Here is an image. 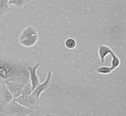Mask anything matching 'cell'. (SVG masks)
Listing matches in <instances>:
<instances>
[{"instance_id": "obj_5", "label": "cell", "mask_w": 126, "mask_h": 116, "mask_svg": "<svg viewBox=\"0 0 126 116\" xmlns=\"http://www.w3.org/2000/svg\"><path fill=\"white\" fill-rule=\"evenodd\" d=\"M51 78H52V71H49V73L47 74V76H46V80L43 82L42 83H40L39 85H38V86L34 89L32 94V95H34V97H36L38 100H39L40 98V96L42 95V93L43 92H45L46 90L48 89V87H49V85L50 84V80H51Z\"/></svg>"}, {"instance_id": "obj_12", "label": "cell", "mask_w": 126, "mask_h": 116, "mask_svg": "<svg viewBox=\"0 0 126 116\" xmlns=\"http://www.w3.org/2000/svg\"><path fill=\"white\" fill-rule=\"evenodd\" d=\"M30 2V0H10L9 1V5H14L16 6H23Z\"/></svg>"}, {"instance_id": "obj_17", "label": "cell", "mask_w": 126, "mask_h": 116, "mask_svg": "<svg viewBox=\"0 0 126 116\" xmlns=\"http://www.w3.org/2000/svg\"><path fill=\"white\" fill-rule=\"evenodd\" d=\"M44 116H56V115H44Z\"/></svg>"}, {"instance_id": "obj_10", "label": "cell", "mask_w": 126, "mask_h": 116, "mask_svg": "<svg viewBox=\"0 0 126 116\" xmlns=\"http://www.w3.org/2000/svg\"><path fill=\"white\" fill-rule=\"evenodd\" d=\"M38 35H33L31 37L26 38L23 40H20V44L24 47H32L34 45L36 44V42H38Z\"/></svg>"}, {"instance_id": "obj_1", "label": "cell", "mask_w": 126, "mask_h": 116, "mask_svg": "<svg viewBox=\"0 0 126 116\" xmlns=\"http://www.w3.org/2000/svg\"><path fill=\"white\" fill-rule=\"evenodd\" d=\"M29 82L28 77L26 75L14 76L5 81V85L10 92L14 95V99L22 94L25 85Z\"/></svg>"}, {"instance_id": "obj_16", "label": "cell", "mask_w": 126, "mask_h": 116, "mask_svg": "<svg viewBox=\"0 0 126 116\" xmlns=\"http://www.w3.org/2000/svg\"><path fill=\"white\" fill-rule=\"evenodd\" d=\"M0 116H9L7 114H6L5 112H3L2 111L0 110Z\"/></svg>"}, {"instance_id": "obj_2", "label": "cell", "mask_w": 126, "mask_h": 116, "mask_svg": "<svg viewBox=\"0 0 126 116\" xmlns=\"http://www.w3.org/2000/svg\"><path fill=\"white\" fill-rule=\"evenodd\" d=\"M1 111L9 116H27L33 111V110L20 104L14 100L9 104H4L2 107Z\"/></svg>"}, {"instance_id": "obj_8", "label": "cell", "mask_w": 126, "mask_h": 116, "mask_svg": "<svg viewBox=\"0 0 126 116\" xmlns=\"http://www.w3.org/2000/svg\"><path fill=\"white\" fill-rule=\"evenodd\" d=\"M38 35V32L37 30L34 28L32 26H28L26 28H24L22 32H21L20 37H19V39L20 40H23L26 38H28V37H31L33 35Z\"/></svg>"}, {"instance_id": "obj_3", "label": "cell", "mask_w": 126, "mask_h": 116, "mask_svg": "<svg viewBox=\"0 0 126 116\" xmlns=\"http://www.w3.org/2000/svg\"><path fill=\"white\" fill-rule=\"evenodd\" d=\"M20 75H24V71H16L10 64L0 63V79L6 81L12 77Z\"/></svg>"}, {"instance_id": "obj_11", "label": "cell", "mask_w": 126, "mask_h": 116, "mask_svg": "<svg viewBox=\"0 0 126 116\" xmlns=\"http://www.w3.org/2000/svg\"><path fill=\"white\" fill-rule=\"evenodd\" d=\"M76 46H77V42L75 38H68L66 39V41H65V46H66L67 49H70V50L75 49Z\"/></svg>"}, {"instance_id": "obj_9", "label": "cell", "mask_w": 126, "mask_h": 116, "mask_svg": "<svg viewBox=\"0 0 126 116\" xmlns=\"http://www.w3.org/2000/svg\"><path fill=\"white\" fill-rule=\"evenodd\" d=\"M2 100L5 103V104H9V103L12 102L13 100H14V95L10 92V90L7 89V87L6 86L5 83L3 84V89H2Z\"/></svg>"}, {"instance_id": "obj_14", "label": "cell", "mask_w": 126, "mask_h": 116, "mask_svg": "<svg viewBox=\"0 0 126 116\" xmlns=\"http://www.w3.org/2000/svg\"><path fill=\"white\" fill-rule=\"evenodd\" d=\"M9 0H0V13H3L8 10Z\"/></svg>"}, {"instance_id": "obj_13", "label": "cell", "mask_w": 126, "mask_h": 116, "mask_svg": "<svg viewBox=\"0 0 126 116\" xmlns=\"http://www.w3.org/2000/svg\"><path fill=\"white\" fill-rule=\"evenodd\" d=\"M96 71L99 74H103V75H107V74H110L113 71V69L110 67H107V66H101V67H99Z\"/></svg>"}, {"instance_id": "obj_6", "label": "cell", "mask_w": 126, "mask_h": 116, "mask_svg": "<svg viewBox=\"0 0 126 116\" xmlns=\"http://www.w3.org/2000/svg\"><path fill=\"white\" fill-rule=\"evenodd\" d=\"M39 66H40L39 64H36L34 66L28 67V72L30 75L29 79H30V83H31V85H32V91L41 83L39 78H38V76L37 75V70H38V68L39 67Z\"/></svg>"}, {"instance_id": "obj_7", "label": "cell", "mask_w": 126, "mask_h": 116, "mask_svg": "<svg viewBox=\"0 0 126 116\" xmlns=\"http://www.w3.org/2000/svg\"><path fill=\"white\" fill-rule=\"evenodd\" d=\"M98 54H99V57L100 61L102 63L105 62V58L107 55H110L111 57L112 56L115 55L114 52L113 51V50L111 48H110L109 46H107L106 45H101L99 46V49H98Z\"/></svg>"}, {"instance_id": "obj_18", "label": "cell", "mask_w": 126, "mask_h": 116, "mask_svg": "<svg viewBox=\"0 0 126 116\" xmlns=\"http://www.w3.org/2000/svg\"><path fill=\"white\" fill-rule=\"evenodd\" d=\"M9 1H10V0H9Z\"/></svg>"}, {"instance_id": "obj_15", "label": "cell", "mask_w": 126, "mask_h": 116, "mask_svg": "<svg viewBox=\"0 0 126 116\" xmlns=\"http://www.w3.org/2000/svg\"><path fill=\"white\" fill-rule=\"evenodd\" d=\"M32 85L31 83L28 82V83L25 85V86L23 89V92L21 95H28V94H32Z\"/></svg>"}, {"instance_id": "obj_4", "label": "cell", "mask_w": 126, "mask_h": 116, "mask_svg": "<svg viewBox=\"0 0 126 116\" xmlns=\"http://www.w3.org/2000/svg\"><path fill=\"white\" fill-rule=\"evenodd\" d=\"M14 100L30 109H35L38 105V99L32 94L28 95H20L14 99Z\"/></svg>"}]
</instances>
